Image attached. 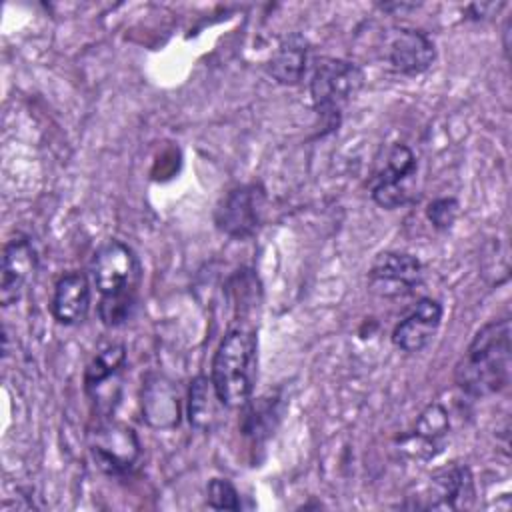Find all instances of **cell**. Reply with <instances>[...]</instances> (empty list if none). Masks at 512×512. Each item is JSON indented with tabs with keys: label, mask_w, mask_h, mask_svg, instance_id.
I'll return each mask as SVG.
<instances>
[{
	"label": "cell",
	"mask_w": 512,
	"mask_h": 512,
	"mask_svg": "<svg viewBox=\"0 0 512 512\" xmlns=\"http://www.w3.org/2000/svg\"><path fill=\"white\" fill-rule=\"evenodd\" d=\"M448 432V414L440 404H430L418 418L414 432L408 436L412 440V446H418L414 454H420L422 458L434 456L440 446L442 438ZM410 446V448H412Z\"/></svg>",
	"instance_id": "obj_16"
},
{
	"label": "cell",
	"mask_w": 512,
	"mask_h": 512,
	"mask_svg": "<svg viewBox=\"0 0 512 512\" xmlns=\"http://www.w3.org/2000/svg\"><path fill=\"white\" fill-rule=\"evenodd\" d=\"M206 500L216 510H240V494L226 478H212L206 486Z\"/></svg>",
	"instance_id": "obj_21"
},
{
	"label": "cell",
	"mask_w": 512,
	"mask_h": 512,
	"mask_svg": "<svg viewBox=\"0 0 512 512\" xmlns=\"http://www.w3.org/2000/svg\"><path fill=\"white\" fill-rule=\"evenodd\" d=\"M126 364V346L108 344L102 348L84 370V388L88 392L98 390L106 380H110Z\"/></svg>",
	"instance_id": "obj_19"
},
{
	"label": "cell",
	"mask_w": 512,
	"mask_h": 512,
	"mask_svg": "<svg viewBox=\"0 0 512 512\" xmlns=\"http://www.w3.org/2000/svg\"><path fill=\"white\" fill-rule=\"evenodd\" d=\"M474 478L468 466L450 464L430 474L422 496H408L412 508L424 510H460L470 508L474 502Z\"/></svg>",
	"instance_id": "obj_8"
},
{
	"label": "cell",
	"mask_w": 512,
	"mask_h": 512,
	"mask_svg": "<svg viewBox=\"0 0 512 512\" xmlns=\"http://www.w3.org/2000/svg\"><path fill=\"white\" fill-rule=\"evenodd\" d=\"M0 272V302L2 306H10L22 296L36 272V250L28 236H16L6 242Z\"/></svg>",
	"instance_id": "obj_12"
},
{
	"label": "cell",
	"mask_w": 512,
	"mask_h": 512,
	"mask_svg": "<svg viewBox=\"0 0 512 512\" xmlns=\"http://www.w3.org/2000/svg\"><path fill=\"white\" fill-rule=\"evenodd\" d=\"M138 296H112L100 298L98 302V316L106 326H122L128 322L136 310Z\"/></svg>",
	"instance_id": "obj_20"
},
{
	"label": "cell",
	"mask_w": 512,
	"mask_h": 512,
	"mask_svg": "<svg viewBox=\"0 0 512 512\" xmlns=\"http://www.w3.org/2000/svg\"><path fill=\"white\" fill-rule=\"evenodd\" d=\"M266 200V190L256 182L228 190L214 210L216 228L236 240L254 236L264 222Z\"/></svg>",
	"instance_id": "obj_6"
},
{
	"label": "cell",
	"mask_w": 512,
	"mask_h": 512,
	"mask_svg": "<svg viewBox=\"0 0 512 512\" xmlns=\"http://www.w3.org/2000/svg\"><path fill=\"white\" fill-rule=\"evenodd\" d=\"M510 364V318L490 320L474 334L458 360L454 382L464 394L486 398L510 384Z\"/></svg>",
	"instance_id": "obj_1"
},
{
	"label": "cell",
	"mask_w": 512,
	"mask_h": 512,
	"mask_svg": "<svg viewBox=\"0 0 512 512\" xmlns=\"http://www.w3.org/2000/svg\"><path fill=\"white\" fill-rule=\"evenodd\" d=\"M258 372V336L254 328L238 324L220 340L214 358L210 380L218 402L226 408H242L256 384Z\"/></svg>",
	"instance_id": "obj_2"
},
{
	"label": "cell",
	"mask_w": 512,
	"mask_h": 512,
	"mask_svg": "<svg viewBox=\"0 0 512 512\" xmlns=\"http://www.w3.org/2000/svg\"><path fill=\"white\" fill-rule=\"evenodd\" d=\"M90 272L100 298L138 296L142 266L136 252L122 240L102 244L94 252Z\"/></svg>",
	"instance_id": "obj_4"
},
{
	"label": "cell",
	"mask_w": 512,
	"mask_h": 512,
	"mask_svg": "<svg viewBox=\"0 0 512 512\" xmlns=\"http://www.w3.org/2000/svg\"><path fill=\"white\" fill-rule=\"evenodd\" d=\"M50 310L56 322L72 326L82 322L90 310V284L82 272H66L54 284Z\"/></svg>",
	"instance_id": "obj_13"
},
{
	"label": "cell",
	"mask_w": 512,
	"mask_h": 512,
	"mask_svg": "<svg viewBox=\"0 0 512 512\" xmlns=\"http://www.w3.org/2000/svg\"><path fill=\"white\" fill-rule=\"evenodd\" d=\"M362 84L364 72L358 64L332 56L314 58L310 74V98L326 130L338 128L344 110L356 98Z\"/></svg>",
	"instance_id": "obj_3"
},
{
	"label": "cell",
	"mask_w": 512,
	"mask_h": 512,
	"mask_svg": "<svg viewBox=\"0 0 512 512\" xmlns=\"http://www.w3.org/2000/svg\"><path fill=\"white\" fill-rule=\"evenodd\" d=\"M386 60L394 72L416 76L432 66L436 60V46L426 32L416 28H400L388 40Z\"/></svg>",
	"instance_id": "obj_10"
},
{
	"label": "cell",
	"mask_w": 512,
	"mask_h": 512,
	"mask_svg": "<svg viewBox=\"0 0 512 512\" xmlns=\"http://www.w3.org/2000/svg\"><path fill=\"white\" fill-rule=\"evenodd\" d=\"M442 314V304L436 298H420L412 312L392 330V344L406 354L424 350L436 336Z\"/></svg>",
	"instance_id": "obj_11"
},
{
	"label": "cell",
	"mask_w": 512,
	"mask_h": 512,
	"mask_svg": "<svg viewBox=\"0 0 512 512\" xmlns=\"http://www.w3.org/2000/svg\"><path fill=\"white\" fill-rule=\"evenodd\" d=\"M90 452L96 466L108 476L128 474L142 456L138 434L120 422H104L90 434Z\"/></svg>",
	"instance_id": "obj_7"
},
{
	"label": "cell",
	"mask_w": 512,
	"mask_h": 512,
	"mask_svg": "<svg viewBox=\"0 0 512 512\" xmlns=\"http://www.w3.org/2000/svg\"><path fill=\"white\" fill-rule=\"evenodd\" d=\"M308 50V40L302 34L284 36L266 64L268 74L284 86L300 84L308 70Z\"/></svg>",
	"instance_id": "obj_15"
},
{
	"label": "cell",
	"mask_w": 512,
	"mask_h": 512,
	"mask_svg": "<svg viewBox=\"0 0 512 512\" xmlns=\"http://www.w3.org/2000/svg\"><path fill=\"white\" fill-rule=\"evenodd\" d=\"M418 172V162L414 152L396 142L388 148L382 166L368 180L372 200L386 210H394L406 206L416 198L414 180Z\"/></svg>",
	"instance_id": "obj_5"
},
{
	"label": "cell",
	"mask_w": 512,
	"mask_h": 512,
	"mask_svg": "<svg viewBox=\"0 0 512 512\" xmlns=\"http://www.w3.org/2000/svg\"><path fill=\"white\" fill-rule=\"evenodd\" d=\"M426 216L436 230H448L458 216V200L456 198H436L428 204Z\"/></svg>",
	"instance_id": "obj_22"
},
{
	"label": "cell",
	"mask_w": 512,
	"mask_h": 512,
	"mask_svg": "<svg viewBox=\"0 0 512 512\" xmlns=\"http://www.w3.org/2000/svg\"><path fill=\"white\" fill-rule=\"evenodd\" d=\"M142 418L152 428H172L180 420V400L174 384L160 376H148L142 386Z\"/></svg>",
	"instance_id": "obj_14"
},
{
	"label": "cell",
	"mask_w": 512,
	"mask_h": 512,
	"mask_svg": "<svg viewBox=\"0 0 512 512\" xmlns=\"http://www.w3.org/2000/svg\"><path fill=\"white\" fill-rule=\"evenodd\" d=\"M424 282L422 262L398 250L380 252L368 272L370 288L384 298H400L412 294Z\"/></svg>",
	"instance_id": "obj_9"
},
{
	"label": "cell",
	"mask_w": 512,
	"mask_h": 512,
	"mask_svg": "<svg viewBox=\"0 0 512 512\" xmlns=\"http://www.w3.org/2000/svg\"><path fill=\"white\" fill-rule=\"evenodd\" d=\"M216 402L212 380L208 376H196L188 390V422L198 430H208L216 420Z\"/></svg>",
	"instance_id": "obj_18"
},
{
	"label": "cell",
	"mask_w": 512,
	"mask_h": 512,
	"mask_svg": "<svg viewBox=\"0 0 512 512\" xmlns=\"http://www.w3.org/2000/svg\"><path fill=\"white\" fill-rule=\"evenodd\" d=\"M242 408H244V414H242L240 428L246 436H254V438L268 436L282 414L280 398L276 396H260L256 400H248Z\"/></svg>",
	"instance_id": "obj_17"
}]
</instances>
